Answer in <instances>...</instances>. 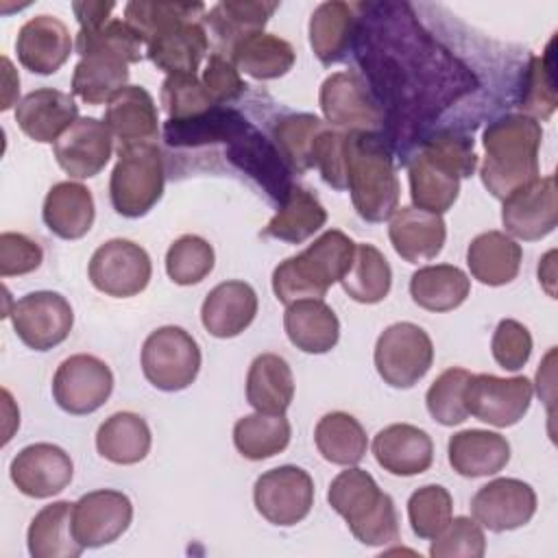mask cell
<instances>
[{"label": "cell", "mask_w": 558, "mask_h": 558, "mask_svg": "<svg viewBox=\"0 0 558 558\" xmlns=\"http://www.w3.org/2000/svg\"><path fill=\"white\" fill-rule=\"evenodd\" d=\"M484 163L480 170L484 187L495 198L538 179V148L543 142L541 122L525 113H508L493 120L482 135Z\"/></svg>", "instance_id": "cell-1"}, {"label": "cell", "mask_w": 558, "mask_h": 558, "mask_svg": "<svg viewBox=\"0 0 558 558\" xmlns=\"http://www.w3.org/2000/svg\"><path fill=\"white\" fill-rule=\"evenodd\" d=\"M477 168L473 140L458 131L432 135L408 163L410 196L414 207L445 214L458 201L460 179Z\"/></svg>", "instance_id": "cell-2"}, {"label": "cell", "mask_w": 558, "mask_h": 558, "mask_svg": "<svg viewBox=\"0 0 558 558\" xmlns=\"http://www.w3.org/2000/svg\"><path fill=\"white\" fill-rule=\"evenodd\" d=\"M344 179L360 218L384 222L399 209V179L386 142L373 131H347Z\"/></svg>", "instance_id": "cell-3"}, {"label": "cell", "mask_w": 558, "mask_h": 558, "mask_svg": "<svg viewBox=\"0 0 558 558\" xmlns=\"http://www.w3.org/2000/svg\"><path fill=\"white\" fill-rule=\"evenodd\" d=\"M353 255L355 242L347 233L329 229L272 270V292L286 305L301 299H323L347 275Z\"/></svg>", "instance_id": "cell-4"}, {"label": "cell", "mask_w": 558, "mask_h": 558, "mask_svg": "<svg viewBox=\"0 0 558 558\" xmlns=\"http://www.w3.org/2000/svg\"><path fill=\"white\" fill-rule=\"evenodd\" d=\"M329 506L347 521L353 536L373 547L399 541V517L395 501L364 469L340 471L327 490Z\"/></svg>", "instance_id": "cell-5"}, {"label": "cell", "mask_w": 558, "mask_h": 558, "mask_svg": "<svg viewBox=\"0 0 558 558\" xmlns=\"http://www.w3.org/2000/svg\"><path fill=\"white\" fill-rule=\"evenodd\" d=\"M163 157L155 144H122L109 181L113 209L124 218L148 214L163 194Z\"/></svg>", "instance_id": "cell-6"}, {"label": "cell", "mask_w": 558, "mask_h": 558, "mask_svg": "<svg viewBox=\"0 0 558 558\" xmlns=\"http://www.w3.org/2000/svg\"><path fill=\"white\" fill-rule=\"evenodd\" d=\"M144 377L159 390L187 388L201 371V349L183 327L166 325L148 333L142 347Z\"/></svg>", "instance_id": "cell-7"}, {"label": "cell", "mask_w": 558, "mask_h": 558, "mask_svg": "<svg viewBox=\"0 0 558 558\" xmlns=\"http://www.w3.org/2000/svg\"><path fill=\"white\" fill-rule=\"evenodd\" d=\"M375 368L392 388H412L434 362V344L427 331L414 323L386 327L375 344Z\"/></svg>", "instance_id": "cell-8"}, {"label": "cell", "mask_w": 558, "mask_h": 558, "mask_svg": "<svg viewBox=\"0 0 558 558\" xmlns=\"http://www.w3.org/2000/svg\"><path fill=\"white\" fill-rule=\"evenodd\" d=\"M257 512L272 525H296L314 506V482L307 471L283 464L262 473L253 486Z\"/></svg>", "instance_id": "cell-9"}, {"label": "cell", "mask_w": 558, "mask_h": 558, "mask_svg": "<svg viewBox=\"0 0 558 558\" xmlns=\"http://www.w3.org/2000/svg\"><path fill=\"white\" fill-rule=\"evenodd\" d=\"M17 338L35 351H48L61 344L74 325V312L68 299L52 290L28 292L17 299L9 312Z\"/></svg>", "instance_id": "cell-10"}, {"label": "cell", "mask_w": 558, "mask_h": 558, "mask_svg": "<svg viewBox=\"0 0 558 558\" xmlns=\"http://www.w3.org/2000/svg\"><path fill=\"white\" fill-rule=\"evenodd\" d=\"M153 275L148 253L122 238L100 244L89 259V281L107 296L129 299L140 294Z\"/></svg>", "instance_id": "cell-11"}, {"label": "cell", "mask_w": 558, "mask_h": 558, "mask_svg": "<svg viewBox=\"0 0 558 558\" xmlns=\"http://www.w3.org/2000/svg\"><path fill=\"white\" fill-rule=\"evenodd\" d=\"M113 390L111 368L96 355L65 357L52 377V397L68 414H92L105 405Z\"/></svg>", "instance_id": "cell-12"}, {"label": "cell", "mask_w": 558, "mask_h": 558, "mask_svg": "<svg viewBox=\"0 0 558 558\" xmlns=\"http://www.w3.org/2000/svg\"><path fill=\"white\" fill-rule=\"evenodd\" d=\"M532 381L523 375L497 377L490 373L471 375L464 388L466 412L482 423L510 427L519 423L532 403Z\"/></svg>", "instance_id": "cell-13"}, {"label": "cell", "mask_w": 558, "mask_h": 558, "mask_svg": "<svg viewBox=\"0 0 558 558\" xmlns=\"http://www.w3.org/2000/svg\"><path fill=\"white\" fill-rule=\"evenodd\" d=\"M133 521L131 499L111 488L83 495L72 508V534L78 545L102 547L120 538Z\"/></svg>", "instance_id": "cell-14"}, {"label": "cell", "mask_w": 558, "mask_h": 558, "mask_svg": "<svg viewBox=\"0 0 558 558\" xmlns=\"http://www.w3.org/2000/svg\"><path fill=\"white\" fill-rule=\"evenodd\" d=\"M501 222L506 231L519 240H541L558 225V187L556 177H538L536 181L514 190L504 198Z\"/></svg>", "instance_id": "cell-15"}, {"label": "cell", "mask_w": 558, "mask_h": 558, "mask_svg": "<svg viewBox=\"0 0 558 558\" xmlns=\"http://www.w3.org/2000/svg\"><path fill=\"white\" fill-rule=\"evenodd\" d=\"M536 512L534 488L514 477H497L477 488L471 499L473 519L490 532L517 530Z\"/></svg>", "instance_id": "cell-16"}, {"label": "cell", "mask_w": 558, "mask_h": 558, "mask_svg": "<svg viewBox=\"0 0 558 558\" xmlns=\"http://www.w3.org/2000/svg\"><path fill=\"white\" fill-rule=\"evenodd\" d=\"M318 102L329 126L342 131H371L384 120L366 83L355 72H336L320 85Z\"/></svg>", "instance_id": "cell-17"}, {"label": "cell", "mask_w": 558, "mask_h": 558, "mask_svg": "<svg viewBox=\"0 0 558 558\" xmlns=\"http://www.w3.org/2000/svg\"><path fill=\"white\" fill-rule=\"evenodd\" d=\"M11 482L26 497L46 499L59 495L72 482L74 464L65 449L52 442L24 447L9 466Z\"/></svg>", "instance_id": "cell-18"}, {"label": "cell", "mask_w": 558, "mask_h": 558, "mask_svg": "<svg viewBox=\"0 0 558 558\" xmlns=\"http://www.w3.org/2000/svg\"><path fill=\"white\" fill-rule=\"evenodd\" d=\"M54 159L72 179L96 177L113 153L111 131L105 120L78 118L57 142Z\"/></svg>", "instance_id": "cell-19"}, {"label": "cell", "mask_w": 558, "mask_h": 558, "mask_svg": "<svg viewBox=\"0 0 558 558\" xmlns=\"http://www.w3.org/2000/svg\"><path fill=\"white\" fill-rule=\"evenodd\" d=\"M15 52L20 63L35 74H54L72 52L68 26L54 15H35L22 24Z\"/></svg>", "instance_id": "cell-20"}, {"label": "cell", "mask_w": 558, "mask_h": 558, "mask_svg": "<svg viewBox=\"0 0 558 558\" xmlns=\"http://www.w3.org/2000/svg\"><path fill=\"white\" fill-rule=\"evenodd\" d=\"M78 120V105L70 94L41 87L26 94L15 107V122L35 142H57Z\"/></svg>", "instance_id": "cell-21"}, {"label": "cell", "mask_w": 558, "mask_h": 558, "mask_svg": "<svg viewBox=\"0 0 558 558\" xmlns=\"http://www.w3.org/2000/svg\"><path fill=\"white\" fill-rule=\"evenodd\" d=\"M373 456L384 471L410 477L432 466L434 442L429 434L416 425L392 423L373 438Z\"/></svg>", "instance_id": "cell-22"}, {"label": "cell", "mask_w": 558, "mask_h": 558, "mask_svg": "<svg viewBox=\"0 0 558 558\" xmlns=\"http://www.w3.org/2000/svg\"><path fill=\"white\" fill-rule=\"evenodd\" d=\"M229 159L253 177L272 201H279V205L292 190L288 163L281 159L275 144L253 126L229 144Z\"/></svg>", "instance_id": "cell-23"}, {"label": "cell", "mask_w": 558, "mask_h": 558, "mask_svg": "<svg viewBox=\"0 0 558 558\" xmlns=\"http://www.w3.org/2000/svg\"><path fill=\"white\" fill-rule=\"evenodd\" d=\"M388 238L397 255L410 264L434 259L447 238V227L440 214L418 207H401L392 214Z\"/></svg>", "instance_id": "cell-24"}, {"label": "cell", "mask_w": 558, "mask_h": 558, "mask_svg": "<svg viewBox=\"0 0 558 558\" xmlns=\"http://www.w3.org/2000/svg\"><path fill=\"white\" fill-rule=\"evenodd\" d=\"M257 314V294L246 281H222L203 301V327L216 338L240 336Z\"/></svg>", "instance_id": "cell-25"}, {"label": "cell", "mask_w": 558, "mask_h": 558, "mask_svg": "<svg viewBox=\"0 0 558 558\" xmlns=\"http://www.w3.org/2000/svg\"><path fill=\"white\" fill-rule=\"evenodd\" d=\"M207 48L209 39L203 24L187 20L159 31L146 44V57L168 74H196Z\"/></svg>", "instance_id": "cell-26"}, {"label": "cell", "mask_w": 558, "mask_h": 558, "mask_svg": "<svg viewBox=\"0 0 558 558\" xmlns=\"http://www.w3.org/2000/svg\"><path fill=\"white\" fill-rule=\"evenodd\" d=\"M449 464L462 477H486L499 473L510 460L506 436L488 429H462L449 438Z\"/></svg>", "instance_id": "cell-27"}, {"label": "cell", "mask_w": 558, "mask_h": 558, "mask_svg": "<svg viewBox=\"0 0 558 558\" xmlns=\"http://www.w3.org/2000/svg\"><path fill=\"white\" fill-rule=\"evenodd\" d=\"M288 340L303 353H327L338 344L340 320L323 299H301L286 307Z\"/></svg>", "instance_id": "cell-28"}, {"label": "cell", "mask_w": 558, "mask_h": 558, "mask_svg": "<svg viewBox=\"0 0 558 558\" xmlns=\"http://www.w3.org/2000/svg\"><path fill=\"white\" fill-rule=\"evenodd\" d=\"M105 124L120 140V146L148 142L159 131L157 105L144 87L126 85L107 102Z\"/></svg>", "instance_id": "cell-29"}, {"label": "cell", "mask_w": 558, "mask_h": 558, "mask_svg": "<svg viewBox=\"0 0 558 558\" xmlns=\"http://www.w3.org/2000/svg\"><path fill=\"white\" fill-rule=\"evenodd\" d=\"M94 216V196L76 181L54 183L44 198L41 218L46 227L63 240L83 238L92 229Z\"/></svg>", "instance_id": "cell-30"}, {"label": "cell", "mask_w": 558, "mask_h": 558, "mask_svg": "<svg viewBox=\"0 0 558 558\" xmlns=\"http://www.w3.org/2000/svg\"><path fill=\"white\" fill-rule=\"evenodd\" d=\"M521 259V244L501 231L480 233L466 248V264L473 279L493 288L510 283L519 275Z\"/></svg>", "instance_id": "cell-31"}, {"label": "cell", "mask_w": 558, "mask_h": 558, "mask_svg": "<svg viewBox=\"0 0 558 558\" xmlns=\"http://www.w3.org/2000/svg\"><path fill=\"white\" fill-rule=\"evenodd\" d=\"M279 9V2L266 0H225L214 4L203 17L209 26L211 35L220 46V54L233 50L235 44L246 39L248 35L262 33L268 17Z\"/></svg>", "instance_id": "cell-32"}, {"label": "cell", "mask_w": 558, "mask_h": 558, "mask_svg": "<svg viewBox=\"0 0 558 558\" xmlns=\"http://www.w3.org/2000/svg\"><path fill=\"white\" fill-rule=\"evenodd\" d=\"M251 124L242 113L229 107H211L205 113L185 118V120H168L163 124V137L170 146H201L211 142H235L242 137Z\"/></svg>", "instance_id": "cell-33"}, {"label": "cell", "mask_w": 558, "mask_h": 558, "mask_svg": "<svg viewBox=\"0 0 558 558\" xmlns=\"http://www.w3.org/2000/svg\"><path fill=\"white\" fill-rule=\"evenodd\" d=\"M294 397V377L277 353L257 355L246 375V399L257 412L283 414Z\"/></svg>", "instance_id": "cell-34"}, {"label": "cell", "mask_w": 558, "mask_h": 558, "mask_svg": "<svg viewBox=\"0 0 558 558\" xmlns=\"http://www.w3.org/2000/svg\"><path fill=\"white\" fill-rule=\"evenodd\" d=\"M72 508L70 501H52L33 517L26 534L33 558H76L83 554L85 547L72 534Z\"/></svg>", "instance_id": "cell-35"}, {"label": "cell", "mask_w": 558, "mask_h": 558, "mask_svg": "<svg viewBox=\"0 0 558 558\" xmlns=\"http://www.w3.org/2000/svg\"><path fill=\"white\" fill-rule=\"evenodd\" d=\"M150 427L135 412H116L96 432L98 453L113 464H137L150 451Z\"/></svg>", "instance_id": "cell-36"}, {"label": "cell", "mask_w": 558, "mask_h": 558, "mask_svg": "<svg viewBox=\"0 0 558 558\" xmlns=\"http://www.w3.org/2000/svg\"><path fill=\"white\" fill-rule=\"evenodd\" d=\"M471 292V279L451 264L418 268L410 279L412 301L429 312H449L460 307Z\"/></svg>", "instance_id": "cell-37"}, {"label": "cell", "mask_w": 558, "mask_h": 558, "mask_svg": "<svg viewBox=\"0 0 558 558\" xmlns=\"http://www.w3.org/2000/svg\"><path fill=\"white\" fill-rule=\"evenodd\" d=\"M355 26V4L320 2L310 17V46L320 63L329 65L344 57Z\"/></svg>", "instance_id": "cell-38"}, {"label": "cell", "mask_w": 558, "mask_h": 558, "mask_svg": "<svg viewBox=\"0 0 558 558\" xmlns=\"http://www.w3.org/2000/svg\"><path fill=\"white\" fill-rule=\"evenodd\" d=\"M129 81V63L109 52L81 57L72 74V94L87 105L109 102Z\"/></svg>", "instance_id": "cell-39"}, {"label": "cell", "mask_w": 558, "mask_h": 558, "mask_svg": "<svg viewBox=\"0 0 558 558\" xmlns=\"http://www.w3.org/2000/svg\"><path fill=\"white\" fill-rule=\"evenodd\" d=\"M327 222V211L320 201L301 185H292L279 211L270 218L264 235L277 238L290 244H301L312 238Z\"/></svg>", "instance_id": "cell-40"}, {"label": "cell", "mask_w": 558, "mask_h": 558, "mask_svg": "<svg viewBox=\"0 0 558 558\" xmlns=\"http://www.w3.org/2000/svg\"><path fill=\"white\" fill-rule=\"evenodd\" d=\"M229 59L244 74L257 81H268L283 76L294 65L296 52L290 41L262 31L235 44Z\"/></svg>", "instance_id": "cell-41"}, {"label": "cell", "mask_w": 558, "mask_h": 558, "mask_svg": "<svg viewBox=\"0 0 558 558\" xmlns=\"http://www.w3.org/2000/svg\"><path fill=\"white\" fill-rule=\"evenodd\" d=\"M314 442L318 453L340 466H353L366 456V432L360 421L347 412L325 414L314 429Z\"/></svg>", "instance_id": "cell-42"}, {"label": "cell", "mask_w": 558, "mask_h": 558, "mask_svg": "<svg viewBox=\"0 0 558 558\" xmlns=\"http://www.w3.org/2000/svg\"><path fill=\"white\" fill-rule=\"evenodd\" d=\"M329 124L312 113L283 116L272 124V144L290 170L314 168V148Z\"/></svg>", "instance_id": "cell-43"}, {"label": "cell", "mask_w": 558, "mask_h": 558, "mask_svg": "<svg viewBox=\"0 0 558 558\" xmlns=\"http://www.w3.org/2000/svg\"><path fill=\"white\" fill-rule=\"evenodd\" d=\"M342 290L357 303H379L392 286V270L384 253L373 244H355L351 268L340 279Z\"/></svg>", "instance_id": "cell-44"}, {"label": "cell", "mask_w": 558, "mask_h": 558, "mask_svg": "<svg viewBox=\"0 0 558 558\" xmlns=\"http://www.w3.org/2000/svg\"><path fill=\"white\" fill-rule=\"evenodd\" d=\"M290 423L283 414L255 412L233 425V445L246 460H266L290 442Z\"/></svg>", "instance_id": "cell-45"}, {"label": "cell", "mask_w": 558, "mask_h": 558, "mask_svg": "<svg viewBox=\"0 0 558 558\" xmlns=\"http://www.w3.org/2000/svg\"><path fill=\"white\" fill-rule=\"evenodd\" d=\"M205 11L203 2H148L133 0L124 7V22L148 44L159 31L198 17Z\"/></svg>", "instance_id": "cell-46"}, {"label": "cell", "mask_w": 558, "mask_h": 558, "mask_svg": "<svg viewBox=\"0 0 558 558\" xmlns=\"http://www.w3.org/2000/svg\"><path fill=\"white\" fill-rule=\"evenodd\" d=\"M74 46L81 57L92 52H109L126 63H137L142 59L144 41L124 20L109 17L96 28H78Z\"/></svg>", "instance_id": "cell-47"}, {"label": "cell", "mask_w": 558, "mask_h": 558, "mask_svg": "<svg viewBox=\"0 0 558 558\" xmlns=\"http://www.w3.org/2000/svg\"><path fill=\"white\" fill-rule=\"evenodd\" d=\"M214 270V248L198 235L177 238L166 253V272L179 286L201 283Z\"/></svg>", "instance_id": "cell-48"}, {"label": "cell", "mask_w": 558, "mask_h": 558, "mask_svg": "<svg viewBox=\"0 0 558 558\" xmlns=\"http://www.w3.org/2000/svg\"><path fill=\"white\" fill-rule=\"evenodd\" d=\"M453 499L440 484H427L416 488L408 499V519L412 532L418 538H436L449 523Z\"/></svg>", "instance_id": "cell-49"}, {"label": "cell", "mask_w": 558, "mask_h": 558, "mask_svg": "<svg viewBox=\"0 0 558 558\" xmlns=\"http://www.w3.org/2000/svg\"><path fill=\"white\" fill-rule=\"evenodd\" d=\"M471 379V373L464 368L442 371L425 395L427 412L440 425H460L466 421L469 412L464 405V388Z\"/></svg>", "instance_id": "cell-50"}, {"label": "cell", "mask_w": 558, "mask_h": 558, "mask_svg": "<svg viewBox=\"0 0 558 558\" xmlns=\"http://www.w3.org/2000/svg\"><path fill=\"white\" fill-rule=\"evenodd\" d=\"M159 98L168 120H185L218 107L196 74H168Z\"/></svg>", "instance_id": "cell-51"}, {"label": "cell", "mask_w": 558, "mask_h": 558, "mask_svg": "<svg viewBox=\"0 0 558 558\" xmlns=\"http://www.w3.org/2000/svg\"><path fill=\"white\" fill-rule=\"evenodd\" d=\"M486 551V536L482 525L469 517H453L442 532L432 538V558H482Z\"/></svg>", "instance_id": "cell-52"}, {"label": "cell", "mask_w": 558, "mask_h": 558, "mask_svg": "<svg viewBox=\"0 0 558 558\" xmlns=\"http://www.w3.org/2000/svg\"><path fill=\"white\" fill-rule=\"evenodd\" d=\"M521 109L530 118L547 120L556 109V92H554V78H551V63L549 54L534 57L527 68L525 87L521 96Z\"/></svg>", "instance_id": "cell-53"}, {"label": "cell", "mask_w": 558, "mask_h": 558, "mask_svg": "<svg viewBox=\"0 0 558 558\" xmlns=\"http://www.w3.org/2000/svg\"><path fill=\"white\" fill-rule=\"evenodd\" d=\"M490 351L495 362L506 371H519L527 364L532 355V336L525 325L512 318H504L490 342Z\"/></svg>", "instance_id": "cell-54"}, {"label": "cell", "mask_w": 558, "mask_h": 558, "mask_svg": "<svg viewBox=\"0 0 558 558\" xmlns=\"http://www.w3.org/2000/svg\"><path fill=\"white\" fill-rule=\"evenodd\" d=\"M44 259L41 246L24 233L4 231L0 235V275H26L39 268Z\"/></svg>", "instance_id": "cell-55"}, {"label": "cell", "mask_w": 558, "mask_h": 558, "mask_svg": "<svg viewBox=\"0 0 558 558\" xmlns=\"http://www.w3.org/2000/svg\"><path fill=\"white\" fill-rule=\"evenodd\" d=\"M203 85L216 105L233 102L246 89V83L242 81L240 70L233 65V61L229 57H225L220 52H214L209 57L205 72H203Z\"/></svg>", "instance_id": "cell-56"}, {"label": "cell", "mask_w": 558, "mask_h": 558, "mask_svg": "<svg viewBox=\"0 0 558 558\" xmlns=\"http://www.w3.org/2000/svg\"><path fill=\"white\" fill-rule=\"evenodd\" d=\"M116 9L113 2H72V11L81 28H96L105 24Z\"/></svg>", "instance_id": "cell-57"}]
</instances>
